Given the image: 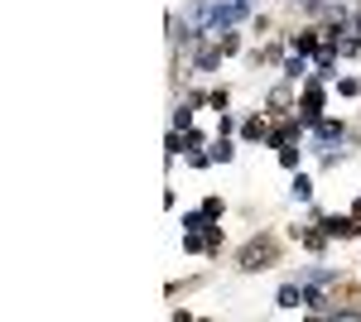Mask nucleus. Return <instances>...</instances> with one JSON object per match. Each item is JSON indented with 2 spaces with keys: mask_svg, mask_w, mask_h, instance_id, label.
I'll return each instance as SVG.
<instances>
[{
  "mask_svg": "<svg viewBox=\"0 0 361 322\" xmlns=\"http://www.w3.org/2000/svg\"><path fill=\"white\" fill-rule=\"evenodd\" d=\"M202 212H207V216H212V221H217V216L226 212V202H222V197H207V202H202Z\"/></svg>",
  "mask_w": 361,
  "mask_h": 322,
  "instance_id": "19",
  "label": "nucleus"
},
{
  "mask_svg": "<svg viewBox=\"0 0 361 322\" xmlns=\"http://www.w3.org/2000/svg\"><path fill=\"white\" fill-rule=\"evenodd\" d=\"M193 44V73H217L222 68V44H217V34H212V44H197V39H188Z\"/></svg>",
  "mask_w": 361,
  "mask_h": 322,
  "instance_id": "5",
  "label": "nucleus"
},
{
  "mask_svg": "<svg viewBox=\"0 0 361 322\" xmlns=\"http://www.w3.org/2000/svg\"><path fill=\"white\" fill-rule=\"evenodd\" d=\"M337 97H361V78H342L337 82Z\"/></svg>",
  "mask_w": 361,
  "mask_h": 322,
  "instance_id": "18",
  "label": "nucleus"
},
{
  "mask_svg": "<svg viewBox=\"0 0 361 322\" xmlns=\"http://www.w3.org/2000/svg\"><path fill=\"white\" fill-rule=\"evenodd\" d=\"M275 308H284V313H294V308H308V289L299 284V279H289V284H279V294H275Z\"/></svg>",
  "mask_w": 361,
  "mask_h": 322,
  "instance_id": "8",
  "label": "nucleus"
},
{
  "mask_svg": "<svg viewBox=\"0 0 361 322\" xmlns=\"http://www.w3.org/2000/svg\"><path fill=\"white\" fill-rule=\"evenodd\" d=\"M207 106H212V111H217V116H222V111L231 106V92H226V87H217V92L207 97Z\"/></svg>",
  "mask_w": 361,
  "mask_h": 322,
  "instance_id": "17",
  "label": "nucleus"
},
{
  "mask_svg": "<svg viewBox=\"0 0 361 322\" xmlns=\"http://www.w3.org/2000/svg\"><path fill=\"white\" fill-rule=\"evenodd\" d=\"M265 135H270V125H265L260 116H250V120H241V140H246V144H255V140H265Z\"/></svg>",
  "mask_w": 361,
  "mask_h": 322,
  "instance_id": "13",
  "label": "nucleus"
},
{
  "mask_svg": "<svg viewBox=\"0 0 361 322\" xmlns=\"http://www.w3.org/2000/svg\"><path fill=\"white\" fill-rule=\"evenodd\" d=\"M299 10H304V15H323V10H328V0H299Z\"/></svg>",
  "mask_w": 361,
  "mask_h": 322,
  "instance_id": "20",
  "label": "nucleus"
},
{
  "mask_svg": "<svg viewBox=\"0 0 361 322\" xmlns=\"http://www.w3.org/2000/svg\"><path fill=\"white\" fill-rule=\"evenodd\" d=\"M323 39H328V29H294V34H289V54H318V49H323Z\"/></svg>",
  "mask_w": 361,
  "mask_h": 322,
  "instance_id": "6",
  "label": "nucleus"
},
{
  "mask_svg": "<svg viewBox=\"0 0 361 322\" xmlns=\"http://www.w3.org/2000/svg\"><path fill=\"white\" fill-rule=\"evenodd\" d=\"M342 274H337V265H323V260H313V265L299 269V284H308V289H328V284H337Z\"/></svg>",
  "mask_w": 361,
  "mask_h": 322,
  "instance_id": "7",
  "label": "nucleus"
},
{
  "mask_svg": "<svg viewBox=\"0 0 361 322\" xmlns=\"http://www.w3.org/2000/svg\"><path fill=\"white\" fill-rule=\"evenodd\" d=\"M352 216H361V197H357V202H352Z\"/></svg>",
  "mask_w": 361,
  "mask_h": 322,
  "instance_id": "23",
  "label": "nucleus"
},
{
  "mask_svg": "<svg viewBox=\"0 0 361 322\" xmlns=\"http://www.w3.org/2000/svg\"><path fill=\"white\" fill-rule=\"evenodd\" d=\"M279 68H284V82H308L313 78V58L308 54H289Z\"/></svg>",
  "mask_w": 361,
  "mask_h": 322,
  "instance_id": "10",
  "label": "nucleus"
},
{
  "mask_svg": "<svg viewBox=\"0 0 361 322\" xmlns=\"http://www.w3.org/2000/svg\"><path fill=\"white\" fill-rule=\"evenodd\" d=\"M222 226H207V231H202V255H222Z\"/></svg>",
  "mask_w": 361,
  "mask_h": 322,
  "instance_id": "14",
  "label": "nucleus"
},
{
  "mask_svg": "<svg viewBox=\"0 0 361 322\" xmlns=\"http://www.w3.org/2000/svg\"><path fill=\"white\" fill-rule=\"evenodd\" d=\"M333 241H361V216L352 212H323V221H318Z\"/></svg>",
  "mask_w": 361,
  "mask_h": 322,
  "instance_id": "3",
  "label": "nucleus"
},
{
  "mask_svg": "<svg viewBox=\"0 0 361 322\" xmlns=\"http://www.w3.org/2000/svg\"><path fill=\"white\" fill-rule=\"evenodd\" d=\"M299 159H304V149H299V144H284V149H279V163H284L289 173L299 168Z\"/></svg>",
  "mask_w": 361,
  "mask_h": 322,
  "instance_id": "16",
  "label": "nucleus"
},
{
  "mask_svg": "<svg viewBox=\"0 0 361 322\" xmlns=\"http://www.w3.org/2000/svg\"><path fill=\"white\" fill-rule=\"evenodd\" d=\"M265 106L279 111V116H289V111L299 106V97H294V82H279V87H270V92H265Z\"/></svg>",
  "mask_w": 361,
  "mask_h": 322,
  "instance_id": "9",
  "label": "nucleus"
},
{
  "mask_svg": "<svg viewBox=\"0 0 361 322\" xmlns=\"http://www.w3.org/2000/svg\"><path fill=\"white\" fill-rule=\"evenodd\" d=\"M289 197H294V202H313V178L294 168V178H289Z\"/></svg>",
  "mask_w": 361,
  "mask_h": 322,
  "instance_id": "12",
  "label": "nucleus"
},
{
  "mask_svg": "<svg viewBox=\"0 0 361 322\" xmlns=\"http://www.w3.org/2000/svg\"><path fill=\"white\" fill-rule=\"evenodd\" d=\"M231 130H236V116H226V111H222V116H217V135H231Z\"/></svg>",
  "mask_w": 361,
  "mask_h": 322,
  "instance_id": "21",
  "label": "nucleus"
},
{
  "mask_svg": "<svg viewBox=\"0 0 361 322\" xmlns=\"http://www.w3.org/2000/svg\"><path fill=\"white\" fill-rule=\"evenodd\" d=\"M323 106H328V92H323V82H318V78L299 82V106H294V116H299L304 125H313V120L323 116Z\"/></svg>",
  "mask_w": 361,
  "mask_h": 322,
  "instance_id": "2",
  "label": "nucleus"
},
{
  "mask_svg": "<svg viewBox=\"0 0 361 322\" xmlns=\"http://www.w3.org/2000/svg\"><path fill=\"white\" fill-rule=\"evenodd\" d=\"M337 54L342 58H361V34H342V39H337Z\"/></svg>",
  "mask_w": 361,
  "mask_h": 322,
  "instance_id": "15",
  "label": "nucleus"
},
{
  "mask_svg": "<svg viewBox=\"0 0 361 322\" xmlns=\"http://www.w3.org/2000/svg\"><path fill=\"white\" fill-rule=\"evenodd\" d=\"M275 265H279V241L270 231L250 236V241L241 245V255H236V269H241V274H265V269H275Z\"/></svg>",
  "mask_w": 361,
  "mask_h": 322,
  "instance_id": "1",
  "label": "nucleus"
},
{
  "mask_svg": "<svg viewBox=\"0 0 361 322\" xmlns=\"http://www.w3.org/2000/svg\"><path fill=\"white\" fill-rule=\"evenodd\" d=\"M207 154H212V163H231L236 159V140H231V135H217V140L207 144Z\"/></svg>",
  "mask_w": 361,
  "mask_h": 322,
  "instance_id": "11",
  "label": "nucleus"
},
{
  "mask_svg": "<svg viewBox=\"0 0 361 322\" xmlns=\"http://www.w3.org/2000/svg\"><path fill=\"white\" fill-rule=\"evenodd\" d=\"M352 34H361V10H357V15H352Z\"/></svg>",
  "mask_w": 361,
  "mask_h": 322,
  "instance_id": "22",
  "label": "nucleus"
},
{
  "mask_svg": "<svg viewBox=\"0 0 361 322\" xmlns=\"http://www.w3.org/2000/svg\"><path fill=\"white\" fill-rule=\"evenodd\" d=\"M304 135H308V125L299 120V116H284L279 125H270V135H265V144H270V149H284V144H299Z\"/></svg>",
  "mask_w": 361,
  "mask_h": 322,
  "instance_id": "4",
  "label": "nucleus"
}]
</instances>
